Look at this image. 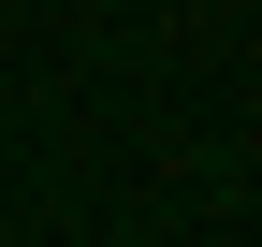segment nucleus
Listing matches in <instances>:
<instances>
[{
  "mask_svg": "<svg viewBox=\"0 0 262 247\" xmlns=\"http://www.w3.org/2000/svg\"><path fill=\"white\" fill-rule=\"evenodd\" d=\"M248 15H262V0H248Z\"/></svg>",
  "mask_w": 262,
  "mask_h": 247,
  "instance_id": "nucleus-1",
  "label": "nucleus"
}]
</instances>
